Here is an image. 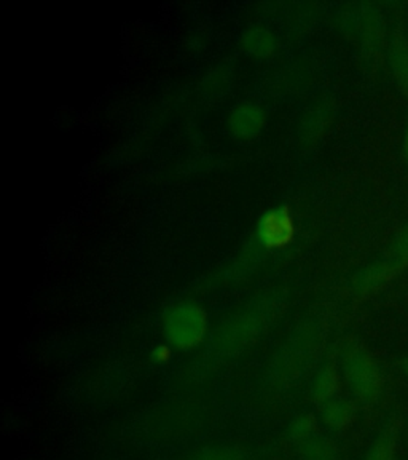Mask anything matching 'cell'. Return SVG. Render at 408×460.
Here are the masks:
<instances>
[{"label": "cell", "mask_w": 408, "mask_h": 460, "mask_svg": "<svg viewBox=\"0 0 408 460\" xmlns=\"http://www.w3.org/2000/svg\"><path fill=\"white\" fill-rule=\"evenodd\" d=\"M284 289H270L252 297L213 331L209 341L214 359L237 358L264 338L286 309Z\"/></svg>", "instance_id": "obj_1"}, {"label": "cell", "mask_w": 408, "mask_h": 460, "mask_svg": "<svg viewBox=\"0 0 408 460\" xmlns=\"http://www.w3.org/2000/svg\"><path fill=\"white\" fill-rule=\"evenodd\" d=\"M326 330L317 320H308L292 331L266 365L264 381L274 392H286L315 367L323 350Z\"/></svg>", "instance_id": "obj_2"}, {"label": "cell", "mask_w": 408, "mask_h": 460, "mask_svg": "<svg viewBox=\"0 0 408 460\" xmlns=\"http://www.w3.org/2000/svg\"><path fill=\"white\" fill-rule=\"evenodd\" d=\"M340 369L352 392V400L362 408H378L386 395L387 379L378 358L358 339H346L340 349Z\"/></svg>", "instance_id": "obj_3"}, {"label": "cell", "mask_w": 408, "mask_h": 460, "mask_svg": "<svg viewBox=\"0 0 408 460\" xmlns=\"http://www.w3.org/2000/svg\"><path fill=\"white\" fill-rule=\"evenodd\" d=\"M161 332L166 344L180 353H192L209 344L213 336L211 316L200 301L179 299L166 307L161 316Z\"/></svg>", "instance_id": "obj_4"}, {"label": "cell", "mask_w": 408, "mask_h": 460, "mask_svg": "<svg viewBox=\"0 0 408 460\" xmlns=\"http://www.w3.org/2000/svg\"><path fill=\"white\" fill-rule=\"evenodd\" d=\"M297 235L294 215L287 205L273 207L258 217L256 242L266 252L282 250L294 242Z\"/></svg>", "instance_id": "obj_5"}, {"label": "cell", "mask_w": 408, "mask_h": 460, "mask_svg": "<svg viewBox=\"0 0 408 460\" xmlns=\"http://www.w3.org/2000/svg\"><path fill=\"white\" fill-rule=\"evenodd\" d=\"M359 42L367 65L378 67L385 47V20L380 10L370 4L360 5Z\"/></svg>", "instance_id": "obj_6"}, {"label": "cell", "mask_w": 408, "mask_h": 460, "mask_svg": "<svg viewBox=\"0 0 408 460\" xmlns=\"http://www.w3.org/2000/svg\"><path fill=\"white\" fill-rule=\"evenodd\" d=\"M399 273L401 272L395 269V264L383 254L380 259L373 261L356 272L350 283V289L354 297L366 299L387 287Z\"/></svg>", "instance_id": "obj_7"}, {"label": "cell", "mask_w": 408, "mask_h": 460, "mask_svg": "<svg viewBox=\"0 0 408 460\" xmlns=\"http://www.w3.org/2000/svg\"><path fill=\"white\" fill-rule=\"evenodd\" d=\"M266 112L257 102L243 101L230 111L227 128L238 141H251L265 128Z\"/></svg>", "instance_id": "obj_8"}, {"label": "cell", "mask_w": 408, "mask_h": 460, "mask_svg": "<svg viewBox=\"0 0 408 460\" xmlns=\"http://www.w3.org/2000/svg\"><path fill=\"white\" fill-rule=\"evenodd\" d=\"M402 419L399 414H391L381 425L378 433L367 446L362 460H399L401 445Z\"/></svg>", "instance_id": "obj_9"}, {"label": "cell", "mask_w": 408, "mask_h": 460, "mask_svg": "<svg viewBox=\"0 0 408 460\" xmlns=\"http://www.w3.org/2000/svg\"><path fill=\"white\" fill-rule=\"evenodd\" d=\"M359 404L352 398L337 396L321 406L319 420L327 430L342 433L352 429L358 420Z\"/></svg>", "instance_id": "obj_10"}, {"label": "cell", "mask_w": 408, "mask_h": 460, "mask_svg": "<svg viewBox=\"0 0 408 460\" xmlns=\"http://www.w3.org/2000/svg\"><path fill=\"white\" fill-rule=\"evenodd\" d=\"M343 382L340 365L334 361H327L319 367L309 382V396L316 404L323 406L330 400L340 396Z\"/></svg>", "instance_id": "obj_11"}, {"label": "cell", "mask_w": 408, "mask_h": 460, "mask_svg": "<svg viewBox=\"0 0 408 460\" xmlns=\"http://www.w3.org/2000/svg\"><path fill=\"white\" fill-rule=\"evenodd\" d=\"M334 112V102L329 100L321 101L309 109L300 125L301 141L305 144H315L323 139L324 133L329 129L332 123Z\"/></svg>", "instance_id": "obj_12"}, {"label": "cell", "mask_w": 408, "mask_h": 460, "mask_svg": "<svg viewBox=\"0 0 408 460\" xmlns=\"http://www.w3.org/2000/svg\"><path fill=\"white\" fill-rule=\"evenodd\" d=\"M239 45H241V50L247 57L266 59L276 51L278 40L273 34L272 29L256 24V26L244 29L241 39H239Z\"/></svg>", "instance_id": "obj_13"}, {"label": "cell", "mask_w": 408, "mask_h": 460, "mask_svg": "<svg viewBox=\"0 0 408 460\" xmlns=\"http://www.w3.org/2000/svg\"><path fill=\"white\" fill-rule=\"evenodd\" d=\"M389 67L402 93L408 96V37L397 29L389 42Z\"/></svg>", "instance_id": "obj_14"}, {"label": "cell", "mask_w": 408, "mask_h": 460, "mask_svg": "<svg viewBox=\"0 0 408 460\" xmlns=\"http://www.w3.org/2000/svg\"><path fill=\"white\" fill-rule=\"evenodd\" d=\"M297 453L301 460H342L337 441L319 433L297 446Z\"/></svg>", "instance_id": "obj_15"}, {"label": "cell", "mask_w": 408, "mask_h": 460, "mask_svg": "<svg viewBox=\"0 0 408 460\" xmlns=\"http://www.w3.org/2000/svg\"><path fill=\"white\" fill-rule=\"evenodd\" d=\"M233 65L230 61L219 63L214 66L211 71L201 80V93L206 98H222L223 94H227L231 88L233 82Z\"/></svg>", "instance_id": "obj_16"}, {"label": "cell", "mask_w": 408, "mask_h": 460, "mask_svg": "<svg viewBox=\"0 0 408 460\" xmlns=\"http://www.w3.org/2000/svg\"><path fill=\"white\" fill-rule=\"evenodd\" d=\"M188 460H249V453L243 446L233 443H215L201 446L190 454Z\"/></svg>", "instance_id": "obj_17"}, {"label": "cell", "mask_w": 408, "mask_h": 460, "mask_svg": "<svg viewBox=\"0 0 408 460\" xmlns=\"http://www.w3.org/2000/svg\"><path fill=\"white\" fill-rule=\"evenodd\" d=\"M317 425L319 420L315 414L311 412H303L295 416L289 424H287L286 431H284V437H286L289 443L292 445H301L303 441L315 437L317 433Z\"/></svg>", "instance_id": "obj_18"}, {"label": "cell", "mask_w": 408, "mask_h": 460, "mask_svg": "<svg viewBox=\"0 0 408 460\" xmlns=\"http://www.w3.org/2000/svg\"><path fill=\"white\" fill-rule=\"evenodd\" d=\"M385 256H386L393 264H395V269L399 270V272H404V270H407L408 269V227L401 230L399 234H397V237L395 238V242L391 243V246L387 248V252H385Z\"/></svg>", "instance_id": "obj_19"}, {"label": "cell", "mask_w": 408, "mask_h": 460, "mask_svg": "<svg viewBox=\"0 0 408 460\" xmlns=\"http://www.w3.org/2000/svg\"><path fill=\"white\" fill-rule=\"evenodd\" d=\"M174 358V349L169 344H158L149 352V361L153 367H163Z\"/></svg>", "instance_id": "obj_20"}, {"label": "cell", "mask_w": 408, "mask_h": 460, "mask_svg": "<svg viewBox=\"0 0 408 460\" xmlns=\"http://www.w3.org/2000/svg\"><path fill=\"white\" fill-rule=\"evenodd\" d=\"M399 367H401V373L408 379V355L401 359V365H399Z\"/></svg>", "instance_id": "obj_21"}, {"label": "cell", "mask_w": 408, "mask_h": 460, "mask_svg": "<svg viewBox=\"0 0 408 460\" xmlns=\"http://www.w3.org/2000/svg\"><path fill=\"white\" fill-rule=\"evenodd\" d=\"M404 152H405V158L408 162V128L407 133H405V139H404Z\"/></svg>", "instance_id": "obj_22"}]
</instances>
